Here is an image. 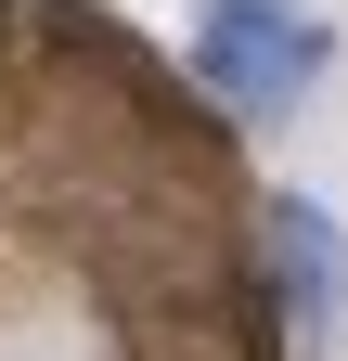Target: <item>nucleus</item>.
I'll use <instances>...</instances> for the list:
<instances>
[{
	"label": "nucleus",
	"instance_id": "f257e3e1",
	"mask_svg": "<svg viewBox=\"0 0 348 361\" xmlns=\"http://www.w3.org/2000/svg\"><path fill=\"white\" fill-rule=\"evenodd\" d=\"M194 78L220 90L232 116H284L297 90L323 78V26L297 13V0H206V26H194Z\"/></svg>",
	"mask_w": 348,
	"mask_h": 361
},
{
	"label": "nucleus",
	"instance_id": "f03ea898",
	"mask_svg": "<svg viewBox=\"0 0 348 361\" xmlns=\"http://www.w3.org/2000/svg\"><path fill=\"white\" fill-rule=\"evenodd\" d=\"M271 258H284V297H297V323H310V336H335L348 323V245L323 233V207H271Z\"/></svg>",
	"mask_w": 348,
	"mask_h": 361
}]
</instances>
